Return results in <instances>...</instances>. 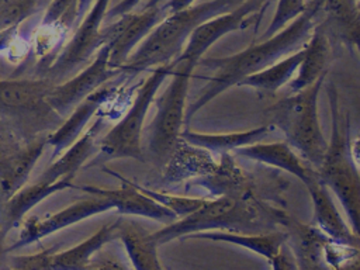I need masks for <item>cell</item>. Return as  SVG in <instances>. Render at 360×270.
<instances>
[{"label":"cell","instance_id":"484cf974","mask_svg":"<svg viewBox=\"0 0 360 270\" xmlns=\"http://www.w3.org/2000/svg\"><path fill=\"white\" fill-rule=\"evenodd\" d=\"M274 125H260L257 128L240 132H229V134H202L190 129L180 131V138L187 143L205 149L211 153H224L229 150H235L236 148L252 145L264 139L270 132H273Z\"/></svg>","mask_w":360,"mask_h":270},{"label":"cell","instance_id":"8fae6325","mask_svg":"<svg viewBox=\"0 0 360 270\" xmlns=\"http://www.w3.org/2000/svg\"><path fill=\"white\" fill-rule=\"evenodd\" d=\"M260 4H262V0H245L243 3L236 6V8L218 14L201 22L193 30V32L187 39V45L172 62L176 63L181 60H187L194 66H197L198 60L202 58L207 49L219 38H222L224 35L232 31L243 30L250 24H253L256 20H260L262 14L260 15L255 14L262 8Z\"/></svg>","mask_w":360,"mask_h":270},{"label":"cell","instance_id":"83f0119b","mask_svg":"<svg viewBox=\"0 0 360 270\" xmlns=\"http://www.w3.org/2000/svg\"><path fill=\"white\" fill-rule=\"evenodd\" d=\"M118 233L120 217L111 222L104 224L94 235L82 243L62 252H55L52 256L51 269H89L91 256L105 243L118 239Z\"/></svg>","mask_w":360,"mask_h":270},{"label":"cell","instance_id":"60d3db41","mask_svg":"<svg viewBox=\"0 0 360 270\" xmlns=\"http://www.w3.org/2000/svg\"><path fill=\"white\" fill-rule=\"evenodd\" d=\"M160 3V0H149L146 4H145V7L143 8H149V7H155V6H158Z\"/></svg>","mask_w":360,"mask_h":270},{"label":"cell","instance_id":"7c38bea8","mask_svg":"<svg viewBox=\"0 0 360 270\" xmlns=\"http://www.w3.org/2000/svg\"><path fill=\"white\" fill-rule=\"evenodd\" d=\"M169 13L159 6L143 8L141 13H125L117 22L101 28L103 44L110 48L108 65L120 69L135 45L146 37Z\"/></svg>","mask_w":360,"mask_h":270},{"label":"cell","instance_id":"3957f363","mask_svg":"<svg viewBox=\"0 0 360 270\" xmlns=\"http://www.w3.org/2000/svg\"><path fill=\"white\" fill-rule=\"evenodd\" d=\"M245 0H210L169 13L149 34L141 48L120 68L128 75L172 62L181 51L193 30L218 14L226 13Z\"/></svg>","mask_w":360,"mask_h":270},{"label":"cell","instance_id":"d4e9b609","mask_svg":"<svg viewBox=\"0 0 360 270\" xmlns=\"http://www.w3.org/2000/svg\"><path fill=\"white\" fill-rule=\"evenodd\" d=\"M128 257L135 269L139 270H160L162 264L158 257V243L150 238V232L143 229L139 224L124 219L120 215V233Z\"/></svg>","mask_w":360,"mask_h":270},{"label":"cell","instance_id":"7402d4cb","mask_svg":"<svg viewBox=\"0 0 360 270\" xmlns=\"http://www.w3.org/2000/svg\"><path fill=\"white\" fill-rule=\"evenodd\" d=\"M46 138L39 136L28 143H24L15 153H13L0 169V201H6L22 186H25L32 167L41 158Z\"/></svg>","mask_w":360,"mask_h":270},{"label":"cell","instance_id":"6da1fadb","mask_svg":"<svg viewBox=\"0 0 360 270\" xmlns=\"http://www.w3.org/2000/svg\"><path fill=\"white\" fill-rule=\"evenodd\" d=\"M322 3L323 0H312L305 6L304 11L292 20V22H288L274 35L260 41L257 45L249 46L226 58H201L198 63L215 70V75L210 77L193 104L184 110V124L188 125L198 110L231 86H238L246 76L253 75L281 59V56L302 48V44L305 45L312 32L314 18L321 11Z\"/></svg>","mask_w":360,"mask_h":270},{"label":"cell","instance_id":"52a82bcc","mask_svg":"<svg viewBox=\"0 0 360 270\" xmlns=\"http://www.w3.org/2000/svg\"><path fill=\"white\" fill-rule=\"evenodd\" d=\"M194 65L176 62L172 70V82L156 98V115L149 127V153L155 165L165 166L169 160L181 127L184 124V107Z\"/></svg>","mask_w":360,"mask_h":270},{"label":"cell","instance_id":"1f68e13d","mask_svg":"<svg viewBox=\"0 0 360 270\" xmlns=\"http://www.w3.org/2000/svg\"><path fill=\"white\" fill-rule=\"evenodd\" d=\"M79 0H49L41 25L59 32H66L79 18Z\"/></svg>","mask_w":360,"mask_h":270},{"label":"cell","instance_id":"44dd1931","mask_svg":"<svg viewBox=\"0 0 360 270\" xmlns=\"http://www.w3.org/2000/svg\"><path fill=\"white\" fill-rule=\"evenodd\" d=\"M73 179L75 176H66L53 183L35 181L31 186H22L18 191H15L11 197H8L4 201L0 225L1 232L6 235L11 228L18 225L24 215L46 197L65 188L73 187Z\"/></svg>","mask_w":360,"mask_h":270},{"label":"cell","instance_id":"603a6c76","mask_svg":"<svg viewBox=\"0 0 360 270\" xmlns=\"http://www.w3.org/2000/svg\"><path fill=\"white\" fill-rule=\"evenodd\" d=\"M103 124V117L98 115L93 125L77 138L69 148L60 153L59 159H56L39 177L37 181L42 183H53L66 176H75L76 172L84 165V162L94 153L96 150V138Z\"/></svg>","mask_w":360,"mask_h":270},{"label":"cell","instance_id":"5b68a950","mask_svg":"<svg viewBox=\"0 0 360 270\" xmlns=\"http://www.w3.org/2000/svg\"><path fill=\"white\" fill-rule=\"evenodd\" d=\"M325 79L326 73L267 108L271 125L285 135V142L297 149L315 170L322 163L328 146L318 115V98Z\"/></svg>","mask_w":360,"mask_h":270},{"label":"cell","instance_id":"d6986e66","mask_svg":"<svg viewBox=\"0 0 360 270\" xmlns=\"http://www.w3.org/2000/svg\"><path fill=\"white\" fill-rule=\"evenodd\" d=\"M115 87H100L70 111L72 114L46 138V145L53 148L52 158H58L79 138L89 120L115 94Z\"/></svg>","mask_w":360,"mask_h":270},{"label":"cell","instance_id":"8d00e7d4","mask_svg":"<svg viewBox=\"0 0 360 270\" xmlns=\"http://www.w3.org/2000/svg\"><path fill=\"white\" fill-rule=\"evenodd\" d=\"M138 3H139V0H121L110 11H105L104 18H112V17H118L125 13H129Z\"/></svg>","mask_w":360,"mask_h":270},{"label":"cell","instance_id":"cb8c5ba5","mask_svg":"<svg viewBox=\"0 0 360 270\" xmlns=\"http://www.w3.org/2000/svg\"><path fill=\"white\" fill-rule=\"evenodd\" d=\"M330 56L332 52L326 35V24H319L304 45V56L298 65V73L291 82V90L298 91L326 73Z\"/></svg>","mask_w":360,"mask_h":270},{"label":"cell","instance_id":"e575fe53","mask_svg":"<svg viewBox=\"0 0 360 270\" xmlns=\"http://www.w3.org/2000/svg\"><path fill=\"white\" fill-rule=\"evenodd\" d=\"M58 252V246H52L48 249L41 250L39 253L35 255H28V256H13L10 259V266L13 269H51L52 263V256L53 253Z\"/></svg>","mask_w":360,"mask_h":270},{"label":"cell","instance_id":"d6a6232c","mask_svg":"<svg viewBox=\"0 0 360 270\" xmlns=\"http://www.w3.org/2000/svg\"><path fill=\"white\" fill-rule=\"evenodd\" d=\"M136 187L146 195H149L150 198H153L155 201H158L159 204L167 207L170 211H173L177 218H183L191 212H194L197 208H200L207 198H191V197H181V195H173V194H166V193H160V191H155L142 186Z\"/></svg>","mask_w":360,"mask_h":270},{"label":"cell","instance_id":"ba28073f","mask_svg":"<svg viewBox=\"0 0 360 270\" xmlns=\"http://www.w3.org/2000/svg\"><path fill=\"white\" fill-rule=\"evenodd\" d=\"M173 66V62L159 65L152 72V75L142 83L125 117L115 127H112L101 139L100 156L96 158L91 165L118 158H131L143 162L141 135L145 117L150 107V103L156 96V91L159 90L165 79L172 75Z\"/></svg>","mask_w":360,"mask_h":270},{"label":"cell","instance_id":"d590c367","mask_svg":"<svg viewBox=\"0 0 360 270\" xmlns=\"http://www.w3.org/2000/svg\"><path fill=\"white\" fill-rule=\"evenodd\" d=\"M22 145L24 142L13 131L0 125V169L6 163V160Z\"/></svg>","mask_w":360,"mask_h":270},{"label":"cell","instance_id":"f35d334b","mask_svg":"<svg viewBox=\"0 0 360 270\" xmlns=\"http://www.w3.org/2000/svg\"><path fill=\"white\" fill-rule=\"evenodd\" d=\"M93 0H79V6H77V13H79V17H82L86 11H87V8L90 7V3H91Z\"/></svg>","mask_w":360,"mask_h":270},{"label":"cell","instance_id":"8992f818","mask_svg":"<svg viewBox=\"0 0 360 270\" xmlns=\"http://www.w3.org/2000/svg\"><path fill=\"white\" fill-rule=\"evenodd\" d=\"M328 96L332 114V131L323 160L316 169V173L321 181L338 195L350 219L352 231L359 235L360 179L353 143L350 142V120L347 117L346 121L342 122L338 108V94L333 86L329 87Z\"/></svg>","mask_w":360,"mask_h":270},{"label":"cell","instance_id":"e0dca14e","mask_svg":"<svg viewBox=\"0 0 360 270\" xmlns=\"http://www.w3.org/2000/svg\"><path fill=\"white\" fill-rule=\"evenodd\" d=\"M186 238L205 239L215 242H228L240 248L249 249L257 255L266 257L273 269H292L297 267L287 259L283 252L284 243L287 242V233L283 229H276L263 233H243V232H228V231H204L187 235Z\"/></svg>","mask_w":360,"mask_h":270},{"label":"cell","instance_id":"f546056e","mask_svg":"<svg viewBox=\"0 0 360 270\" xmlns=\"http://www.w3.org/2000/svg\"><path fill=\"white\" fill-rule=\"evenodd\" d=\"M322 7L326 10L328 20L339 35L352 42V45H356L359 35L357 0H323Z\"/></svg>","mask_w":360,"mask_h":270},{"label":"cell","instance_id":"74e56055","mask_svg":"<svg viewBox=\"0 0 360 270\" xmlns=\"http://www.w3.org/2000/svg\"><path fill=\"white\" fill-rule=\"evenodd\" d=\"M193 3H194V0H170L163 6V8L167 13H176V11H180V10L191 6Z\"/></svg>","mask_w":360,"mask_h":270},{"label":"cell","instance_id":"f1b7e54d","mask_svg":"<svg viewBox=\"0 0 360 270\" xmlns=\"http://www.w3.org/2000/svg\"><path fill=\"white\" fill-rule=\"evenodd\" d=\"M304 56V46L291 52L290 56L284 59H278L270 66L246 76L238 86H249L263 91L274 93L283 84H285L291 76L297 72L298 65Z\"/></svg>","mask_w":360,"mask_h":270},{"label":"cell","instance_id":"ab89813d","mask_svg":"<svg viewBox=\"0 0 360 270\" xmlns=\"http://www.w3.org/2000/svg\"><path fill=\"white\" fill-rule=\"evenodd\" d=\"M3 238H4V233L1 232V226H0V260H1V256L4 253V249H3Z\"/></svg>","mask_w":360,"mask_h":270},{"label":"cell","instance_id":"5bb4252c","mask_svg":"<svg viewBox=\"0 0 360 270\" xmlns=\"http://www.w3.org/2000/svg\"><path fill=\"white\" fill-rule=\"evenodd\" d=\"M111 208H112V202L110 198L98 194H90V197L80 200L51 217L42 218V219L37 217H31L24 222L18 240L8 250L18 249L28 243L37 242L48 236L49 233L58 232L66 226H70L93 215L105 212Z\"/></svg>","mask_w":360,"mask_h":270},{"label":"cell","instance_id":"836d02e7","mask_svg":"<svg viewBox=\"0 0 360 270\" xmlns=\"http://www.w3.org/2000/svg\"><path fill=\"white\" fill-rule=\"evenodd\" d=\"M304 0H278L276 13L270 21V25L264 31V34L259 38L260 41L270 38L283 27H285L290 21H292L297 15H300L305 8Z\"/></svg>","mask_w":360,"mask_h":270},{"label":"cell","instance_id":"ffe728a7","mask_svg":"<svg viewBox=\"0 0 360 270\" xmlns=\"http://www.w3.org/2000/svg\"><path fill=\"white\" fill-rule=\"evenodd\" d=\"M233 152L235 155L242 156L245 159L264 163L267 166H274L290 174H294L304 184L309 183L312 179L318 176L314 167H309L305 163H302V160L295 155V152L285 141L271 143L256 142L252 145L236 148Z\"/></svg>","mask_w":360,"mask_h":270},{"label":"cell","instance_id":"9a60e30c","mask_svg":"<svg viewBox=\"0 0 360 270\" xmlns=\"http://www.w3.org/2000/svg\"><path fill=\"white\" fill-rule=\"evenodd\" d=\"M271 214L276 222L287 233V240L291 243L298 269L326 267L325 250L332 242L326 233L318 226L297 221L281 208L273 207Z\"/></svg>","mask_w":360,"mask_h":270},{"label":"cell","instance_id":"4dcf8cb0","mask_svg":"<svg viewBox=\"0 0 360 270\" xmlns=\"http://www.w3.org/2000/svg\"><path fill=\"white\" fill-rule=\"evenodd\" d=\"M49 0H0V35L13 31Z\"/></svg>","mask_w":360,"mask_h":270},{"label":"cell","instance_id":"9c48e42d","mask_svg":"<svg viewBox=\"0 0 360 270\" xmlns=\"http://www.w3.org/2000/svg\"><path fill=\"white\" fill-rule=\"evenodd\" d=\"M110 0H96L82 24L77 27L72 38L62 46L53 60L46 68L45 77L56 83L58 79L72 73L76 68L89 62L93 53L103 44L101 22L104 20Z\"/></svg>","mask_w":360,"mask_h":270},{"label":"cell","instance_id":"2e32d148","mask_svg":"<svg viewBox=\"0 0 360 270\" xmlns=\"http://www.w3.org/2000/svg\"><path fill=\"white\" fill-rule=\"evenodd\" d=\"M111 176H115L120 180L118 188H103L97 186H82L80 190L87 194H98L111 200L112 208H115L121 215H139L145 218H150L159 222L172 224L177 218V215L170 211L167 207L159 204L149 195L143 194L135 183L128 179L108 172Z\"/></svg>","mask_w":360,"mask_h":270},{"label":"cell","instance_id":"ac0fdd59","mask_svg":"<svg viewBox=\"0 0 360 270\" xmlns=\"http://www.w3.org/2000/svg\"><path fill=\"white\" fill-rule=\"evenodd\" d=\"M314 207V218L318 228L333 242L359 249V235L345 222L333 202L329 188L316 176L305 184Z\"/></svg>","mask_w":360,"mask_h":270},{"label":"cell","instance_id":"30bf717a","mask_svg":"<svg viewBox=\"0 0 360 270\" xmlns=\"http://www.w3.org/2000/svg\"><path fill=\"white\" fill-rule=\"evenodd\" d=\"M221 160L212 172L202 176L195 184L208 188L215 195H232L239 198H276V194L283 191V183L271 174L264 177H255L245 174L232 160L228 152L219 153Z\"/></svg>","mask_w":360,"mask_h":270},{"label":"cell","instance_id":"4316f807","mask_svg":"<svg viewBox=\"0 0 360 270\" xmlns=\"http://www.w3.org/2000/svg\"><path fill=\"white\" fill-rule=\"evenodd\" d=\"M211 152L193 146L183 141L180 136L176 142V146L166 162V170L163 174V180L166 183H173L183 180L186 177H191L194 174H208L217 166L210 156Z\"/></svg>","mask_w":360,"mask_h":270},{"label":"cell","instance_id":"4fadbf2b","mask_svg":"<svg viewBox=\"0 0 360 270\" xmlns=\"http://www.w3.org/2000/svg\"><path fill=\"white\" fill-rule=\"evenodd\" d=\"M108 55L110 48L107 44H104L98 49L94 60L79 75L63 83L53 84V87L48 93V103L58 114L65 117L82 100L100 89L101 84H104L108 79L121 73L120 69L110 68Z\"/></svg>","mask_w":360,"mask_h":270},{"label":"cell","instance_id":"277c9868","mask_svg":"<svg viewBox=\"0 0 360 270\" xmlns=\"http://www.w3.org/2000/svg\"><path fill=\"white\" fill-rule=\"evenodd\" d=\"M53 84L46 77L0 80V125L24 143L53 132L65 120L48 103Z\"/></svg>","mask_w":360,"mask_h":270},{"label":"cell","instance_id":"7a4b0ae2","mask_svg":"<svg viewBox=\"0 0 360 270\" xmlns=\"http://www.w3.org/2000/svg\"><path fill=\"white\" fill-rule=\"evenodd\" d=\"M271 205L262 200L239 198L232 195H218L207 198L194 212L176 219L172 224L150 232V238L158 243H166L173 239L204 231H228L243 233H263L278 229L273 218Z\"/></svg>","mask_w":360,"mask_h":270}]
</instances>
